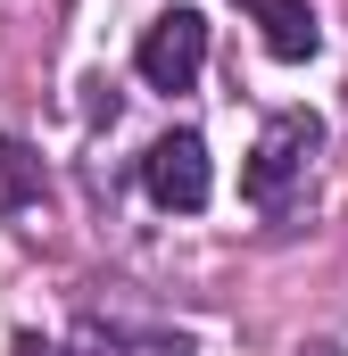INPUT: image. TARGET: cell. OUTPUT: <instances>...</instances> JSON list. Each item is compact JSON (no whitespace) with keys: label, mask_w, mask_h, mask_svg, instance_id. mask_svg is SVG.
Returning <instances> with one entry per match:
<instances>
[{"label":"cell","mask_w":348,"mask_h":356,"mask_svg":"<svg viewBox=\"0 0 348 356\" xmlns=\"http://www.w3.org/2000/svg\"><path fill=\"white\" fill-rule=\"evenodd\" d=\"M249 17H258L265 50L274 58H315V42H324V25H315V8L307 0H241Z\"/></svg>","instance_id":"5"},{"label":"cell","mask_w":348,"mask_h":356,"mask_svg":"<svg viewBox=\"0 0 348 356\" xmlns=\"http://www.w3.org/2000/svg\"><path fill=\"white\" fill-rule=\"evenodd\" d=\"M67 356H191L182 332H150V323H108V315H84Z\"/></svg>","instance_id":"4"},{"label":"cell","mask_w":348,"mask_h":356,"mask_svg":"<svg viewBox=\"0 0 348 356\" xmlns=\"http://www.w3.org/2000/svg\"><path fill=\"white\" fill-rule=\"evenodd\" d=\"M25 199H42V166H33L25 141H0V216L25 207Z\"/></svg>","instance_id":"6"},{"label":"cell","mask_w":348,"mask_h":356,"mask_svg":"<svg viewBox=\"0 0 348 356\" xmlns=\"http://www.w3.org/2000/svg\"><path fill=\"white\" fill-rule=\"evenodd\" d=\"M17 356H58V348H42V340H17Z\"/></svg>","instance_id":"7"},{"label":"cell","mask_w":348,"mask_h":356,"mask_svg":"<svg viewBox=\"0 0 348 356\" xmlns=\"http://www.w3.org/2000/svg\"><path fill=\"white\" fill-rule=\"evenodd\" d=\"M307 356H340V348H307Z\"/></svg>","instance_id":"8"},{"label":"cell","mask_w":348,"mask_h":356,"mask_svg":"<svg viewBox=\"0 0 348 356\" xmlns=\"http://www.w3.org/2000/svg\"><path fill=\"white\" fill-rule=\"evenodd\" d=\"M141 182H150V199L174 207V216H199L207 207V191H216V166H207V141L191 133V124H174L150 141V158H141Z\"/></svg>","instance_id":"3"},{"label":"cell","mask_w":348,"mask_h":356,"mask_svg":"<svg viewBox=\"0 0 348 356\" xmlns=\"http://www.w3.org/2000/svg\"><path fill=\"white\" fill-rule=\"evenodd\" d=\"M133 67H141V83H150V91H191V83H199V67H207V17H199V8H166V17H150Z\"/></svg>","instance_id":"2"},{"label":"cell","mask_w":348,"mask_h":356,"mask_svg":"<svg viewBox=\"0 0 348 356\" xmlns=\"http://www.w3.org/2000/svg\"><path fill=\"white\" fill-rule=\"evenodd\" d=\"M315 149H324V116H307V108H282V116H265L258 149H249V166H241V199L265 207V216H282L307 175H315Z\"/></svg>","instance_id":"1"}]
</instances>
